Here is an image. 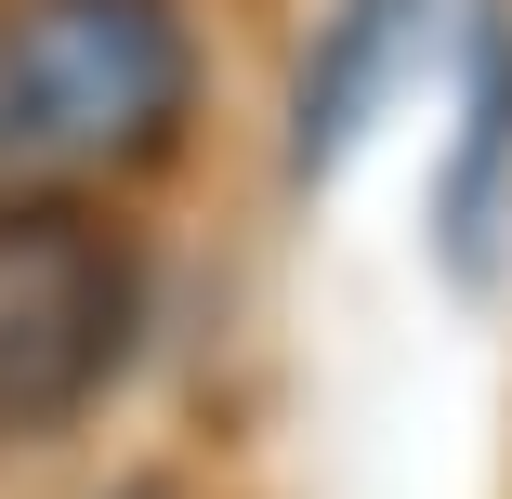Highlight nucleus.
Listing matches in <instances>:
<instances>
[{
	"label": "nucleus",
	"instance_id": "obj_1",
	"mask_svg": "<svg viewBox=\"0 0 512 499\" xmlns=\"http://www.w3.org/2000/svg\"><path fill=\"white\" fill-rule=\"evenodd\" d=\"M211 53L184 0H0V197L119 184L184 145Z\"/></svg>",
	"mask_w": 512,
	"mask_h": 499
},
{
	"label": "nucleus",
	"instance_id": "obj_3",
	"mask_svg": "<svg viewBox=\"0 0 512 499\" xmlns=\"http://www.w3.org/2000/svg\"><path fill=\"white\" fill-rule=\"evenodd\" d=\"M499 211H512V0H473L460 132H447V171H434V263H447V289H486Z\"/></svg>",
	"mask_w": 512,
	"mask_h": 499
},
{
	"label": "nucleus",
	"instance_id": "obj_5",
	"mask_svg": "<svg viewBox=\"0 0 512 499\" xmlns=\"http://www.w3.org/2000/svg\"><path fill=\"white\" fill-rule=\"evenodd\" d=\"M119 499H184V486H119Z\"/></svg>",
	"mask_w": 512,
	"mask_h": 499
},
{
	"label": "nucleus",
	"instance_id": "obj_2",
	"mask_svg": "<svg viewBox=\"0 0 512 499\" xmlns=\"http://www.w3.org/2000/svg\"><path fill=\"white\" fill-rule=\"evenodd\" d=\"M145 329V276L106 211L79 197H0V447L66 434L119 381Z\"/></svg>",
	"mask_w": 512,
	"mask_h": 499
},
{
	"label": "nucleus",
	"instance_id": "obj_4",
	"mask_svg": "<svg viewBox=\"0 0 512 499\" xmlns=\"http://www.w3.org/2000/svg\"><path fill=\"white\" fill-rule=\"evenodd\" d=\"M407 27H421V0H329L316 53H302V106H289V171H302V184H329V171H342V145L381 119Z\"/></svg>",
	"mask_w": 512,
	"mask_h": 499
}]
</instances>
